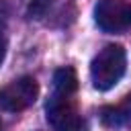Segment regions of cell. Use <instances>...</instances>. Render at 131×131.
Returning <instances> with one entry per match:
<instances>
[{"mask_svg": "<svg viewBox=\"0 0 131 131\" xmlns=\"http://www.w3.org/2000/svg\"><path fill=\"white\" fill-rule=\"evenodd\" d=\"M53 86H55V92L61 94V96L74 94L76 88H78V76H76L74 68H59V70H55Z\"/></svg>", "mask_w": 131, "mask_h": 131, "instance_id": "cell-6", "label": "cell"}, {"mask_svg": "<svg viewBox=\"0 0 131 131\" xmlns=\"http://www.w3.org/2000/svg\"><path fill=\"white\" fill-rule=\"evenodd\" d=\"M6 23H8V6L4 0H0V35L6 29Z\"/></svg>", "mask_w": 131, "mask_h": 131, "instance_id": "cell-8", "label": "cell"}, {"mask_svg": "<svg viewBox=\"0 0 131 131\" xmlns=\"http://www.w3.org/2000/svg\"><path fill=\"white\" fill-rule=\"evenodd\" d=\"M125 66H127V55L123 45L111 43L104 49H100L92 63H90V78H92V86L96 90H111L125 74Z\"/></svg>", "mask_w": 131, "mask_h": 131, "instance_id": "cell-1", "label": "cell"}, {"mask_svg": "<svg viewBox=\"0 0 131 131\" xmlns=\"http://www.w3.org/2000/svg\"><path fill=\"white\" fill-rule=\"evenodd\" d=\"M94 20L104 33H123L131 29V2L98 0L94 6Z\"/></svg>", "mask_w": 131, "mask_h": 131, "instance_id": "cell-2", "label": "cell"}, {"mask_svg": "<svg viewBox=\"0 0 131 131\" xmlns=\"http://www.w3.org/2000/svg\"><path fill=\"white\" fill-rule=\"evenodd\" d=\"M0 129H2V123H0Z\"/></svg>", "mask_w": 131, "mask_h": 131, "instance_id": "cell-10", "label": "cell"}, {"mask_svg": "<svg viewBox=\"0 0 131 131\" xmlns=\"http://www.w3.org/2000/svg\"><path fill=\"white\" fill-rule=\"evenodd\" d=\"M39 96V84L31 76H23L0 90V108L6 113H20Z\"/></svg>", "mask_w": 131, "mask_h": 131, "instance_id": "cell-3", "label": "cell"}, {"mask_svg": "<svg viewBox=\"0 0 131 131\" xmlns=\"http://www.w3.org/2000/svg\"><path fill=\"white\" fill-rule=\"evenodd\" d=\"M4 57H6V39H4V35H0V66H2Z\"/></svg>", "mask_w": 131, "mask_h": 131, "instance_id": "cell-9", "label": "cell"}, {"mask_svg": "<svg viewBox=\"0 0 131 131\" xmlns=\"http://www.w3.org/2000/svg\"><path fill=\"white\" fill-rule=\"evenodd\" d=\"M51 4H53V0H31L27 14L31 18H43L47 14V10L51 8Z\"/></svg>", "mask_w": 131, "mask_h": 131, "instance_id": "cell-7", "label": "cell"}, {"mask_svg": "<svg viewBox=\"0 0 131 131\" xmlns=\"http://www.w3.org/2000/svg\"><path fill=\"white\" fill-rule=\"evenodd\" d=\"M100 119L108 127H129L131 125V94H127L125 100L115 106H104L100 113Z\"/></svg>", "mask_w": 131, "mask_h": 131, "instance_id": "cell-5", "label": "cell"}, {"mask_svg": "<svg viewBox=\"0 0 131 131\" xmlns=\"http://www.w3.org/2000/svg\"><path fill=\"white\" fill-rule=\"evenodd\" d=\"M47 123L55 131H84V119L78 115L76 106L70 102L68 96L55 94L47 100Z\"/></svg>", "mask_w": 131, "mask_h": 131, "instance_id": "cell-4", "label": "cell"}]
</instances>
